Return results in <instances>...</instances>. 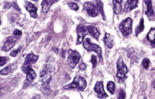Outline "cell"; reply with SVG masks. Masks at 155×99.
<instances>
[{
	"label": "cell",
	"mask_w": 155,
	"mask_h": 99,
	"mask_svg": "<svg viewBox=\"0 0 155 99\" xmlns=\"http://www.w3.org/2000/svg\"><path fill=\"white\" fill-rule=\"evenodd\" d=\"M87 86V82L83 77L77 76L74 77V81L69 85L63 87L65 90H78V91H83Z\"/></svg>",
	"instance_id": "1"
},
{
	"label": "cell",
	"mask_w": 155,
	"mask_h": 99,
	"mask_svg": "<svg viewBox=\"0 0 155 99\" xmlns=\"http://www.w3.org/2000/svg\"><path fill=\"white\" fill-rule=\"evenodd\" d=\"M83 48H85L87 51L89 52H94L96 53L98 57V60L100 63H103L104 61V58H103V54H102V48L99 45H97V44H94L93 42H91V40L90 38H86L85 40L83 42Z\"/></svg>",
	"instance_id": "2"
},
{
	"label": "cell",
	"mask_w": 155,
	"mask_h": 99,
	"mask_svg": "<svg viewBox=\"0 0 155 99\" xmlns=\"http://www.w3.org/2000/svg\"><path fill=\"white\" fill-rule=\"evenodd\" d=\"M22 70L23 72L26 74V80L28 83H32L33 81L36 78V72L34 69L32 68V64L27 62H24L22 67Z\"/></svg>",
	"instance_id": "3"
},
{
	"label": "cell",
	"mask_w": 155,
	"mask_h": 99,
	"mask_svg": "<svg viewBox=\"0 0 155 99\" xmlns=\"http://www.w3.org/2000/svg\"><path fill=\"white\" fill-rule=\"evenodd\" d=\"M68 55H69L68 59H69L70 68L72 69H74L76 67V65L80 61L81 56H80V54H78V52H77L76 50L71 49L68 51Z\"/></svg>",
	"instance_id": "4"
},
{
	"label": "cell",
	"mask_w": 155,
	"mask_h": 99,
	"mask_svg": "<svg viewBox=\"0 0 155 99\" xmlns=\"http://www.w3.org/2000/svg\"><path fill=\"white\" fill-rule=\"evenodd\" d=\"M132 24L133 21L130 18H128L124 20L119 24V30L124 36H128L132 33Z\"/></svg>",
	"instance_id": "5"
},
{
	"label": "cell",
	"mask_w": 155,
	"mask_h": 99,
	"mask_svg": "<svg viewBox=\"0 0 155 99\" xmlns=\"http://www.w3.org/2000/svg\"><path fill=\"white\" fill-rule=\"evenodd\" d=\"M128 72V68L125 65L123 59L119 57L117 62V77L118 78H124Z\"/></svg>",
	"instance_id": "6"
},
{
	"label": "cell",
	"mask_w": 155,
	"mask_h": 99,
	"mask_svg": "<svg viewBox=\"0 0 155 99\" xmlns=\"http://www.w3.org/2000/svg\"><path fill=\"white\" fill-rule=\"evenodd\" d=\"M83 8L87 13V14L92 18H95L98 15L99 11L98 9L97 6L94 5L93 3H89V2H86L85 4H83Z\"/></svg>",
	"instance_id": "7"
},
{
	"label": "cell",
	"mask_w": 155,
	"mask_h": 99,
	"mask_svg": "<svg viewBox=\"0 0 155 99\" xmlns=\"http://www.w3.org/2000/svg\"><path fill=\"white\" fill-rule=\"evenodd\" d=\"M77 34H78V39H77V44H81L84 41V38L86 35H88L89 33L88 28L83 26V25H78L77 27Z\"/></svg>",
	"instance_id": "8"
},
{
	"label": "cell",
	"mask_w": 155,
	"mask_h": 99,
	"mask_svg": "<svg viewBox=\"0 0 155 99\" xmlns=\"http://www.w3.org/2000/svg\"><path fill=\"white\" fill-rule=\"evenodd\" d=\"M94 91L97 93L98 98H108V94L105 92L104 88V83L102 81H98L96 83L94 86Z\"/></svg>",
	"instance_id": "9"
},
{
	"label": "cell",
	"mask_w": 155,
	"mask_h": 99,
	"mask_svg": "<svg viewBox=\"0 0 155 99\" xmlns=\"http://www.w3.org/2000/svg\"><path fill=\"white\" fill-rule=\"evenodd\" d=\"M17 42V38H15L14 37H10V38H8L5 39L4 44L2 46V51L4 52H7L8 50H10L11 48H13L14 45Z\"/></svg>",
	"instance_id": "10"
},
{
	"label": "cell",
	"mask_w": 155,
	"mask_h": 99,
	"mask_svg": "<svg viewBox=\"0 0 155 99\" xmlns=\"http://www.w3.org/2000/svg\"><path fill=\"white\" fill-rule=\"evenodd\" d=\"M144 4L147 6V10L145 12L146 15L149 19H151L152 21L155 19L154 11L153 8V5H152V0H144Z\"/></svg>",
	"instance_id": "11"
},
{
	"label": "cell",
	"mask_w": 155,
	"mask_h": 99,
	"mask_svg": "<svg viewBox=\"0 0 155 99\" xmlns=\"http://www.w3.org/2000/svg\"><path fill=\"white\" fill-rule=\"evenodd\" d=\"M25 8L27 9L28 12H29L30 16L33 19H37L38 18V14H37L38 8L35 5H34L32 3H29V2L26 1L25 2Z\"/></svg>",
	"instance_id": "12"
},
{
	"label": "cell",
	"mask_w": 155,
	"mask_h": 99,
	"mask_svg": "<svg viewBox=\"0 0 155 99\" xmlns=\"http://www.w3.org/2000/svg\"><path fill=\"white\" fill-rule=\"evenodd\" d=\"M139 0H128L124 5V11L129 12L138 7Z\"/></svg>",
	"instance_id": "13"
},
{
	"label": "cell",
	"mask_w": 155,
	"mask_h": 99,
	"mask_svg": "<svg viewBox=\"0 0 155 99\" xmlns=\"http://www.w3.org/2000/svg\"><path fill=\"white\" fill-rule=\"evenodd\" d=\"M58 0H43L41 4V6H42V12L43 13H47L50 7L53 5V4L58 2Z\"/></svg>",
	"instance_id": "14"
},
{
	"label": "cell",
	"mask_w": 155,
	"mask_h": 99,
	"mask_svg": "<svg viewBox=\"0 0 155 99\" xmlns=\"http://www.w3.org/2000/svg\"><path fill=\"white\" fill-rule=\"evenodd\" d=\"M122 2H123V0H113V11L115 14L120 13L121 10H122Z\"/></svg>",
	"instance_id": "15"
},
{
	"label": "cell",
	"mask_w": 155,
	"mask_h": 99,
	"mask_svg": "<svg viewBox=\"0 0 155 99\" xmlns=\"http://www.w3.org/2000/svg\"><path fill=\"white\" fill-rule=\"evenodd\" d=\"M87 28H88V30H89V33L92 35L96 40H98V38L100 37V33H99V31L98 30L97 28L94 27V26H92V25L88 26Z\"/></svg>",
	"instance_id": "16"
},
{
	"label": "cell",
	"mask_w": 155,
	"mask_h": 99,
	"mask_svg": "<svg viewBox=\"0 0 155 99\" xmlns=\"http://www.w3.org/2000/svg\"><path fill=\"white\" fill-rule=\"evenodd\" d=\"M15 69H17V65L10 64L8 67L4 68L1 70V75H8L9 73H12Z\"/></svg>",
	"instance_id": "17"
},
{
	"label": "cell",
	"mask_w": 155,
	"mask_h": 99,
	"mask_svg": "<svg viewBox=\"0 0 155 99\" xmlns=\"http://www.w3.org/2000/svg\"><path fill=\"white\" fill-rule=\"evenodd\" d=\"M39 57V55H36V54H33V53H30V54H28L26 57H25V62L29 63L31 64H34V63H35L36 62L38 61Z\"/></svg>",
	"instance_id": "18"
},
{
	"label": "cell",
	"mask_w": 155,
	"mask_h": 99,
	"mask_svg": "<svg viewBox=\"0 0 155 99\" xmlns=\"http://www.w3.org/2000/svg\"><path fill=\"white\" fill-rule=\"evenodd\" d=\"M104 44L106 45L107 48H113V40L111 39V36H110V34L108 33H105L104 38Z\"/></svg>",
	"instance_id": "19"
},
{
	"label": "cell",
	"mask_w": 155,
	"mask_h": 99,
	"mask_svg": "<svg viewBox=\"0 0 155 99\" xmlns=\"http://www.w3.org/2000/svg\"><path fill=\"white\" fill-rule=\"evenodd\" d=\"M96 6H97L98 9L99 11V13H100L102 17H103V19L104 20H106V16H105L104 10V4L101 0H96Z\"/></svg>",
	"instance_id": "20"
},
{
	"label": "cell",
	"mask_w": 155,
	"mask_h": 99,
	"mask_svg": "<svg viewBox=\"0 0 155 99\" xmlns=\"http://www.w3.org/2000/svg\"><path fill=\"white\" fill-rule=\"evenodd\" d=\"M147 40L151 42L153 45H155V28H151L147 34Z\"/></svg>",
	"instance_id": "21"
},
{
	"label": "cell",
	"mask_w": 155,
	"mask_h": 99,
	"mask_svg": "<svg viewBox=\"0 0 155 99\" xmlns=\"http://www.w3.org/2000/svg\"><path fill=\"white\" fill-rule=\"evenodd\" d=\"M144 29V19H141L140 20V23L139 24V26L137 27L135 30V33L136 35H139L141 33V32H143Z\"/></svg>",
	"instance_id": "22"
},
{
	"label": "cell",
	"mask_w": 155,
	"mask_h": 99,
	"mask_svg": "<svg viewBox=\"0 0 155 99\" xmlns=\"http://www.w3.org/2000/svg\"><path fill=\"white\" fill-rule=\"evenodd\" d=\"M107 88L109 92L111 94H114L115 93V83L113 81H109L108 84H107Z\"/></svg>",
	"instance_id": "23"
},
{
	"label": "cell",
	"mask_w": 155,
	"mask_h": 99,
	"mask_svg": "<svg viewBox=\"0 0 155 99\" xmlns=\"http://www.w3.org/2000/svg\"><path fill=\"white\" fill-rule=\"evenodd\" d=\"M69 5V7L71 9H73L74 11H78V9H79V7H78V5L76 3H73V2H70L68 4Z\"/></svg>",
	"instance_id": "24"
},
{
	"label": "cell",
	"mask_w": 155,
	"mask_h": 99,
	"mask_svg": "<svg viewBox=\"0 0 155 99\" xmlns=\"http://www.w3.org/2000/svg\"><path fill=\"white\" fill-rule=\"evenodd\" d=\"M149 63H150V61H149V59H148V58H144V60H143V62H142V65H143V67H144L145 69L148 68V67H149Z\"/></svg>",
	"instance_id": "25"
},
{
	"label": "cell",
	"mask_w": 155,
	"mask_h": 99,
	"mask_svg": "<svg viewBox=\"0 0 155 99\" xmlns=\"http://www.w3.org/2000/svg\"><path fill=\"white\" fill-rule=\"evenodd\" d=\"M91 63H92V64H93V68H96V66H97V57L95 55H93L92 57H91Z\"/></svg>",
	"instance_id": "26"
},
{
	"label": "cell",
	"mask_w": 155,
	"mask_h": 99,
	"mask_svg": "<svg viewBox=\"0 0 155 99\" xmlns=\"http://www.w3.org/2000/svg\"><path fill=\"white\" fill-rule=\"evenodd\" d=\"M0 60H1V62H0V66H1V67H3V66H4L5 63L8 61V57H0Z\"/></svg>",
	"instance_id": "27"
},
{
	"label": "cell",
	"mask_w": 155,
	"mask_h": 99,
	"mask_svg": "<svg viewBox=\"0 0 155 99\" xmlns=\"http://www.w3.org/2000/svg\"><path fill=\"white\" fill-rule=\"evenodd\" d=\"M20 51H21V47L19 48L18 49L14 50V51H12L11 54H10V56H11V57H16V56L19 54V53Z\"/></svg>",
	"instance_id": "28"
},
{
	"label": "cell",
	"mask_w": 155,
	"mask_h": 99,
	"mask_svg": "<svg viewBox=\"0 0 155 99\" xmlns=\"http://www.w3.org/2000/svg\"><path fill=\"white\" fill-rule=\"evenodd\" d=\"M125 92L123 89H120V91H119V95L118 96V98H125Z\"/></svg>",
	"instance_id": "29"
},
{
	"label": "cell",
	"mask_w": 155,
	"mask_h": 99,
	"mask_svg": "<svg viewBox=\"0 0 155 99\" xmlns=\"http://www.w3.org/2000/svg\"><path fill=\"white\" fill-rule=\"evenodd\" d=\"M87 68V66L84 63H81L80 64H79V70H81V71H84Z\"/></svg>",
	"instance_id": "30"
},
{
	"label": "cell",
	"mask_w": 155,
	"mask_h": 99,
	"mask_svg": "<svg viewBox=\"0 0 155 99\" xmlns=\"http://www.w3.org/2000/svg\"><path fill=\"white\" fill-rule=\"evenodd\" d=\"M46 72H47V69L46 68H43L41 72H40V77H43L46 75Z\"/></svg>",
	"instance_id": "31"
},
{
	"label": "cell",
	"mask_w": 155,
	"mask_h": 99,
	"mask_svg": "<svg viewBox=\"0 0 155 99\" xmlns=\"http://www.w3.org/2000/svg\"><path fill=\"white\" fill-rule=\"evenodd\" d=\"M21 34H22V32L20 30H18V29H16L13 32V35H15V36H20Z\"/></svg>",
	"instance_id": "32"
},
{
	"label": "cell",
	"mask_w": 155,
	"mask_h": 99,
	"mask_svg": "<svg viewBox=\"0 0 155 99\" xmlns=\"http://www.w3.org/2000/svg\"><path fill=\"white\" fill-rule=\"evenodd\" d=\"M12 5H13V6L14 7V8H16L17 10H19V11H20V8H19V6H18V4H15V3H13V4H12Z\"/></svg>",
	"instance_id": "33"
},
{
	"label": "cell",
	"mask_w": 155,
	"mask_h": 99,
	"mask_svg": "<svg viewBox=\"0 0 155 99\" xmlns=\"http://www.w3.org/2000/svg\"><path fill=\"white\" fill-rule=\"evenodd\" d=\"M152 87L154 88H155V80L153 82V83H152Z\"/></svg>",
	"instance_id": "34"
},
{
	"label": "cell",
	"mask_w": 155,
	"mask_h": 99,
	"mask_svg": "<svg viewBox=\"0 0 155 99\" xmlns=\"http://www.w3.org/2000/svg\"><path fill=\"white\" fill-rule=\"evenodd\" d=\"M54 52H56V53H58V48H54Z\"/></svg>",
	"instance_id": "35"
},
{
	"label": "cell",
	"mask_w": 155,
	"mask_h": 99,
	"mask_svg": "<svg viewBox=\"0 0 155 99\" xmlns=\"http://www.w3.org/2000/svg\"><path fill=\"white\" fill-rule=\"evenodd\" d=\"M33 1H34V2H38L39 0H33Z\"/></svg>",
	"instance_id": "36"
}]
</instances>
